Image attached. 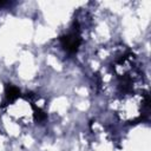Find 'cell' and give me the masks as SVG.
<instances>
[{"label": "cell", "instance_id": "cell-1", "mask_svg": "<svg viewBox=\"0 0 151 151\" xmlns=\"http://www.w3.org/2000/svg\"><path fill=\"white\" fill-rule=\"evenodd\" d=\"M60 42H61V46L65 51H67L68 53H76L78 51V47H79L80 42H81L78 28L73 29L71 33H68L66 35H61L60 37Z\"/></svg>", "mask_w": 151, "mask_h": 151}, {"label": "cell", "instance_id": "cell-3", "mask_svg": "<svg viewBox=\"0 0 151 151\" xmlns=\"http://www.w3.org/2000/svg\"><path fill=\"white\" fill-rule=\"evenodd\" d=\"M34 116H35V119L38 122H44V120H46V117H47L42 110L37 109V107H34Z\"/></svg>", "mask_w": 151, "mask_h": 151}, {"label": "cell", "instance_id": "cell-2", "mask_svg": "<svg viewBox=\"0 0 151 151\" xmlns=\"http://www.w3.org/2000/svg\"><path fill=\"white\" fill-rule=\"evenodd\" d=\"M6 99L7 101H13L14 99H17L20 96V91L18 87L13 86L12 84H7L6 85Z\"/></svg>", "mask_w": 151, "mask_h": 151}]
</instances>
